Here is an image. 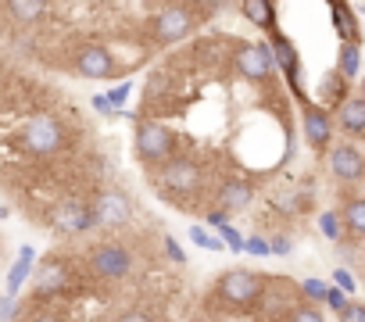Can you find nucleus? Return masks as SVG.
<instances>
[{
    "label": "nucleus",
    "instance_id": "obj_1",
    "mask_svg": "<svg viewBox=\"0 0 365 322\" xmlns=\"http://www.w3.org/2000/svg\"><path fill=\"white\" fill-rule=\"evenodd\" d=\"M194 29H197V15L190 8H182V4H168V8H161V11H154L147 19V33L161 47H172L179 40H187Z\"/></svg>",
    "mask_w": 365,
    "mask_h": 322
},
{
    "label": "nucleus",
    "instance_id": "obj_2",
    "mask_svg": "<svg viewBox=\"0 0 365 322\" xmlns=\"http://www.w3.org/2000/svg\"><path fill=\"white\" fill-rule=\"evenodd\" d=\"M262 290H265V279L251 269H226L215 279V297L233 308H251L262 297Z\"/></svg>",
    "mask_w": 365,
    "mask_h": 322
},
{
    "label": "nucleus",
    "instance_id": "obj_3",
    "mask_svg": "<svg viewBox=\"0 0 365 322\" xmlns=\"http://www.w3.org/2000/svg\"><path fill=\"white\" fill-rule=\"evenodd\" d=\"M172 147H175V136H172L168 125H161V122H143V118L136 122L133 150H136V157L143 161V165H165L168 154H172Z\"/></svg>",
    "mask_w": 365,
    "mask_h": 322
},
{
    "label": "nucleus",
    "instance_id": "obj_4",
    "mask_svg": "<svg viewBox=\"0 0 365 322\" xmlns=\"http://www.w3.org/2000/svg\"><path fill=\"white\" fill-rule=\"evenodd\" d=\"M19 143L29 150V154H54L65 147V125L51 115H33L22 133H19Z\"/></svg>",
    "mask_w": 365,
    "mask_h": 322
},
{
    "label": "nucleus",
    "instance_id": "obj_5",
    "mask_svg": "<svg viewBox=\"0 0 365 322\" xmlns=\"http://www.w3.org/2000/svg\"><path fill=\"white\" fill-rule=\"evenodd\" d=\"M233 61H237V72H240L247 83H265V79H272V72H276V61H272L269 43H237Z\"/></svg>",
    "mask_w": 365,
    "mask_h": 322
},
{
    "label": "nucleus",
    "instance_id": "obj_6",
    "mask_svg": "<svg viewBox=\"0 0 365 322\" xmlns=\"http://www.w3.org/2000/svg\"><path fill=\"white\" fill-rule=\"evenodd\" d=\"M201 180H205V172H201L197 161H190V157H175V161H165V165H161V187L168 194H182V197L197 194Z\"/></svg>",
    "mask_w": 365,
    "mask_h": 322
},
{
    "label": "nucleus",
    "instance_id": "obj_7",
    "mask_svg": "<svg viewBox=\"0 0 365 322\" xmlns=\"http://www.w3.org/2000/svg\"><path fill=\"white\" fill-rule=\"evenodd\" d=\"M90 212H93V226H104V229L129 226V219H133V204L122 190H101L93 197Z\"/></svg>",
    "mask_w": 365,
    "mask_h": 322
},
{
    "label": "nucleus",
    "instance_id": "obj_8",
    "mask_svg": "<svg viewBox=\"0 0 365 322\" xmlns=\"http://www.w3.org/2000/svg\"><path fill=\"white\" fill-rule=\"evenodd\" d=\"M90 269H93V276H101V279H122V276H129V269H133V254H129L122 244H97V247L90 251Z\"/></svg>",
    "mask_w": 365,
    "mask_h": 322
},
{
    "label": "nucleus",
    "instance_id": "obj_9",
    "mask_svg": "<svg viewBox=\"0 0 365 322\" xmlns=\"http://www.w3.org/2000/svg\"><path fill=\"white\" fill-rule=\"evenodd\" d=\"M269 51H272V61L283 68V76H287V83H290L294 97H301V100H304V86H301V58H297L294 40H290V36H283V33L276 29V33H269Z\"/></svg>",
    "mask_w": 365,
    "mask_h": 322
},
{
    "label": "nucleus",
    "instance_id": "obj_10",
    "mask_svg": "<svg viewBox=\"0 0 365 322\" xmlns=\"http://www.w3.org/2000/svg\"><path fill=\"white\" fill-rule=\"evenodd\" d=\"M115 54L101 43H83L76 51V72L86 76V79H111L115 76Z\"/></svg>",
    "mask_w": 365,
    "mask_h": 322
},
{
    "label": "nucleus",
    "instance_id": "obj_11",
    "mask_svg": "<svg viewBox=\"0 0 365 322\" xmlns=\"http://www.w3.org/2000/svg\"><path fill=\"white\" fill-rule=\"evenodd\" d=\"M329 172L340 183H358L365 176V154L354 143H336L329 147Z\"/></svg>",
    "mask_w": 365,
    "mask_h": 322
},
{
    "label": "nucleus",
    "instance_id": "obj_12",
    "mask_svg": "<svg viewBox=\"0 0 365 322\" xmlns=\"http://www.w3.org/2000/svg\"><path fill=\"white\" fill-rule=\"evenodd\" d=\"M301 129H304V140L312 150H329V140H333V118L326 108L319 104H304L301 108Z\"/></svg>",
    "mask_w": 365,
    "mask_h": 322
},
{
    "label": "nucleus",
    "instance_id": "obj_13",
    "mask_svg": "<svg viewBox=\"0 0 365 322\" xmlns=\"http://www.w3.org/2000/svg\"><path fill=\"white\" fill-rule=\"evenodd\" d=\"M54 229H58V233H68V237L93 229V212H90V204H79V201L58 204V212H54Z\"/></svg>",
    "mask_w": 365,
    "mask_h": 322
},
{
    "label": "nucleus",
    "instance_id": "obj_14",
    "mask_svg": "<svg viewBox=\"0 0 365 322\" xmlns=\"http://www.w3.org/2000/svg\"><path fill=\"white\" fill-rule=\"evenodd\" d=\"M68 290V265L58 258H47L36 269V297H58Z\"/></svg>",
    "mask_w": 365,
    "mask_h": 322
},
{
    "label": "nucleus",
    "instance_id": "obj_15",
    "mask_svg": "<svg viewBox=\"0 0 365 322\" xmlns=\"http://www.w3.org/2000/svg\"><path fill=\"white\" fill-rule=\"evenodd\" d=\"M255 201V183L251 180H230V183H222V190H219V212L222 215H237V212H244L247 204Z\"/></svg>",
    "mask_w": 365,
    "mask_h": 322
},
{
    "label": "nucleus",
    "instance_id": "obj_16",
    "mask_svg": "<svg viewBox=\"0 0 365 322\" xmlns=\"http://www.w3.org/2000/svg\"><path fill=\"white\" fill-rule=\"evenodd\" d=\"M336 122L344 133H365V97H347L336 108Z\"/></svg>",
    "mask_w": 365,
    "mask_h": 322
},
{
    "label": "nucleus",
    "instance_id": "obj_17",
    "mask_svg": "<svg viewBox=\"0 0 365 322\" xmlns=\"http://www.w3.org/2000/svg\"><path fill=\"white\" fill-rule=\"evenodd\" d=\"M240 15L251 26H258L265 33H276V4H269V0H247V4H240Z\"/></svg>",
    "mask_w": 365,
    "mask_h": 322
},
{
    "label": "nucleus",
    "instance_id": "obj_18",
    "mask_svg": "<svg viewBox=\"0 0 365 322\" xmlns=\"http://www.w3.org/2000/svg\"><path fill=\"white\" fill-rule=\"evenodd\" d=\"M329 15H333V26H336L340 43H358V22H354V11H351L347 4H329Z\"/></svg>",
    "mask_w": 365,
    "mask_h": 322
},
{
    "label": "nucleus",
    "instance_id": "obj_19",
    "mask_svg": "<svg viewBox=\"0 0 365 322\" xmlns=\"http://www.w3.org/2000/svg\"><path fill=\"white\" fill-rule=\"evenodd\" d=\"M33 261H36V251H33V247H22V251H19V261H15V269H11V276H8V294H4V297H11V301H15V294H19L22 279L29 276Z\"/></svg>",
    "mask_w": 365,
    "mask_h": 322
},
{
    "label": "nucleus",
    "instance_id": "obj_20",
    "mask_svg": "<svg viewBox=\"0 0 365 322\" xmlns=\"http://www.w3.org/2000/svg\"><path fill=\"white\" fill-rule=\"evenodd\" d=\"M340 222H344L354 237H365V197H351V201L344 204Z\"/></svg>",
    "mask_w": 365,
    "mask_h": 322
},
{
    "label": "nucleus",
    "instance_id": "obj_21",
    "mask_svg": "<svg viewBox=\"0 0 365 322\" xmlns=\"http://www.w3.org/2000/svg\"><path fill=\"white\" fill-rule=\"evenodd\" d=\"M8 15H11L19 26H29V22H36V19L43 15V4H40V0H11Z\"/></svg>",
    "mask_w": 365,
    "mask_h": 322
},
{
    "label": "nucleus",
    "instance_id": "obj_22",
    "mask_svg": "<svg viewBox=\"0 0 365 322\" xmlns=\"http://www.w3.org/2000/svg\"><path fill=\"white\" fill-rule=\"evenodd\" d=\"M361 68V54H358V43H340V61H336V72L344 79H354Z\"/></svg>",
    "mask_w": 365,
    "mask_h": 322
},
{
    "label": "nucleus",
    "instance_id": "obj_23",
    "mask_svg": "<svg viewBox=\"0 0 365 322\" xmlns=\"http://www.w3.org/2000/svg\"><path fill=\"white\" fill-rule=\"evenodd\" d=\"M344 90H347V79L333 68V72H326V79H322V97L333 104V108H340L347 97H344Z\"/></svg>",
    "mask_w": 365,
    "mask_h": 322
},
{
    "label": "nucleus",
    "instance_id": "obj_24",
    "mask_svg": "<svg viewBox=\"0 0 365 322\" xmlns=\"http://www.w3.org/2000/svg\"><path fill=\"white\" fill-rule=\"evenodd\" d=\"M301 294L308 297V304H315V308H319V301H326L329 286H326L322 279H315V276H312V279H304V283H301Z\"/></svg>",
    "mask_w": 365,
    "mask_h": 322
},
{
    "label": "nucleus",
    "instance_id": "obj_25",
    "mask_svg": "<svg viewBox=\"0 0 365 322\" xmlns=\"http://www.w3.org/2000/svg\"><path fill=\"white\" fill-rule=\"evenodd\" d=\"M319 229L326 240H340V215L336 212H322L319 215Z\"/></svg>",
    "mask_w": 365,
    "mask_h": 322
},
{
    "label": "nucleus",
    "instance_id": "obj_26",
    "mask_svg": "<svg viewBox=\"0 0 365 322\" xmlns=\"http://www.w3.org/2000/svg\"><path fill=\"white\" fill-rule=\"evenodd\" d=\"M290 322H326V318H322V311H319L315 304L304 301V304H297V308L290 311Z\"/></svg>",
    "mask_w": 365,
    "mask_h": 322
},
{
    "label": "nucleus",
    "instance_id": "obj_27",
    "mask_svg": "<svg viewBox=\"0 0 365 322\" xmlns=\"http://www.w3.org/2000/svg\"><path fill=\"white\" fill-rule=\"evenodd\" d=\"M190 237H194V244H201L208 251H219L222 247V240H215L212 233H205V226H190Z\"/></svg>",
    "mask_w": 365,
    "mask_h": 322
},
{
    "label": "nucleus",
    "instance_id": "obj_28",
    "mask_svg": "<svg viewBox=\"0 0 365 322\" xmlns=\"http://www.w3.org/2000/svg\"><path fill=\"white\" fill-rule=\"evenodd\" d=\"M129 93H133V83H118V86H115L111 93H108V104H111V108L118 111V108L125 104V97H129Z\"/></svg>",
    "mask_w": 365,
    "mask_h": 322
},
{
    "label": "nucleus",
    "instance_id": "obj_29",
    "mask_svg": "<svg viewBox=\"0 0 365 322\" xmlns=\"http://www.w3.org/2000/svg\"><path fill=\"white\" fill-rule=\"evenodd\" d=\"M340 322H365V304H358V301H347V308L340 311Z\"/></svg>",
    "mask_w": 365,
    "mask_h": 322
},
{
    "label": "nucleus",
    "instance_id": "obj_30",
    "mask_svg": "<svg viewBox=\"0 0 365 322\" xmlns=\"http://www.w3.org/2000/svg\"><path fill=\"white\" fill-rule=\"evenodd\" d=\"M219 233H222V240H226L233 251H244V237H240V233H237L230 222H226V226H219Z\"/></svg>",
    "mask_w": 365,
    "mask_h": 322
},
{
    "label": "nucleus",
    "instance_id": "obj_31",
    "mask_svg": "<svg viewBox=\"0 0 365 322\" xmlns=\"http://www.w3.org/2000/svg\"><path fill=\"white\" fill-rule=\"evenodd\" d=\"M244 251H247V254H258V258H269V254H272V251H269V240H258V237L244 240Z\"/></svg>",
    "mask_w": 365,
    "mask_h": 322
},
{
    "label": "nucleus",
    "instance_id": "obj_32",
    "mask_svg": "<svg viewBox=\"0 0 365 322\" xmlns=\"http://www.w3.org/2000/svg\"><path fill=\"white\" fill-rule=\"evenodd\" d=\"M165 251H168V258L175 261V265H187V251L179 247V240H172V237H165Z\"/></svg>",
    "mask_w": 365,
    "mask_h": 322
},
{
    "label": "nucleus",
    "instance_id": "obj_33",
    "mask_svg": "<svg viewBox=\"0 0 365 322\" xmlns=\"http://www.w3.org/2000/svg\"><path fill=\"white\" fill-rule=\"evenodd\" d=\"M326 304L340 315L344 308H347V297H344V290H336V286H329V294H326Z\"/></svg>",
    "mask_w": 365,
    "mask_h": 322
},
{
    "label": "nucleus",
    "instance_id": "obj_34",
    "mask_svg": "<svg viewBox=\"0 0 365 322\" xmlns=\"http://www.w3.org/2000/svg\"><path fill=\"white\" fill-rule=\"evenodd\" d=\"M333 283H336V290H344V294H351V290H354V279H351V272H347V269H336V272H333Z\"/></svg>",
    "mask_w": 365,
    "mask_h": 322
},
{
    "label": "nucleus",
    "instance_id": "obj_35",
    "mask_svg": "<svg viewBox=\"0 0 365 322\" xmlns=\"http://www.w3.org/2000/svg\"><path fill=\"white\" fill-rule=\"evenodd\" d=\"M11 318H15V301L0 297V322H11Z\"/></svg>",
    "mask_w": 365,
    "mask_h": 322
},
{
    "label": "nucleus",
    "instance_id": "obj_36",
    "mask_svg": "<svg viewBox=\"0 0 365 322\" xmlns=\"http://www.w3.org/2000/svg\"><path fill=\"white\" fill-rule=\"evenodd\" d=\"M269 251H272V254H290V240H287V237H272V240H269Z\"/></svg>",
    "mask_w": 365,
    "mask_h": 322
},
{
    "label": "nucleus",
    "instance_id": "obj_37",
    "mask_svg": "<svg viewBox=\"0 0 365 322\" xmlns=\"http://www.w3.org/2000/svg\"><path fill=\"white\" fill-rule=\"evenodd\" d=\"M118 322H154V318H150L147 311H136V308H133V311H122Z\"/></svg>",
    "mask_w": 365,
    "mask_h": 322
},
{
    "label": "nucleus",
    "instance_id": "obj_38",
    "mask_svg": "<svg viewBox=\"0 0 365 322\" xmlns=\"http://www.w3.org/2000/svg\"><path fill=\"white\" fill-rule=\"evenodd\" d=\"M93 108H97L101 115H115V108L108 104V97H93Z\"/></svg>",
    "mask_w": 365,
    "mask_h": 322
},
{
    "label": "nucleus",
    "instance_id": "obj_39",
    "mask_svg": "<svg viewBox=\"0 0 365 322\" xmlns=\"http://www.w3.org/2000/svg\"><path fill=\"white\" fill-rule=\"evenodd\" d=\"M29 322H65V318H61V315H51V311H47V315H36V318H29Z\"/></svg>",
    "mask_w": 365,
    "mask_h": 322
},
{
    "label": "nucleus",
    "instance_id": "obj_40",
    "mask_svg": "<svg viewBox=\"0 0 365 322\" xmlns=\"http://www.w3.org/2000/svg\"><path fill=\"white\" fill-rule=\"evenodd\" d=\"M194 322H215V318H194Z\"/></svg>",
    "mask_w": 365,
    "mask_h": 322
},
{
    "label": "nucleus",
    "instance_id": "obj_41",
    "mask_svg": "<svg viewBox=\"0 0 365 322\" xmlns=\"http://www.w3.org/2000/svg\"><path fill=\"white\" fill-rule=\"evenodd\" d=\"M154 322H168V318H154Z\"/></svg>",
    "mask_w": 365,
    "mask_h": 322
}]
</instances>
